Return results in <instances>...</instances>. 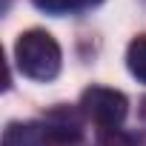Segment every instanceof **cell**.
<instances>
[{
    "label": "cell",
    "instance_id": "8992f818",
    "mask_svg": "<svg viewBox=\"0 0 146 146\" xmlns=\"http://www.w3.org/2000/svg\"><path fill=\"white\" fill-rule=\"evenodd\" d=\"M35 3L46 12H69L75 9V0H35Z\"/></svg>",
    "mask_w": 146,
    "mask_h": 146
},
{
    "label": "cell",
    "instance_id": "52a82bcc",
    "mask_svg": "<svg viewBox=\"0 0 146 146\" xmlns=\"http://www.w3.org/2000/svg\"><path fill=\"white\" fill-rule=\"evenodd\" d=\"M95 3H100V0H75V9L78 6H95Z\"/></svg>",
    "mask_w": 146,
    "mask_h": 146
},
{
    "label": "cell",
    "instance_id": "5b68a950",
    "mask_svg": "<svg viewBox=\"0 0 146 146\" xmlns=\"http://www.w3.org/2000/svg\"><path fill=\"white\" fill-rule=\"evenodd\" d=\"M126 66L129 72L140 80L146 83V37H135L126 49Z\"/></svg>",
    "mask_w": 146,
    "mask_h": 146
},
{
    "label": "cell",
    "instance_id": "277c9868",
    "mask_svg": "<svg viewBox=\"0 0 146 146\" xmlns=\"http://www.w3.org/2000/svg\"><path fill=\"white\" fill-rule=\"evenodd\" d=\"M3 146H52L43 123H9L3 129Z\"/></svg>",
    "mask_w": 146,
    "mask_h": 146
},
{
    "label": "cell",
    "instance_id": "6da1fadb",
    "mask_svg": "<svg viewBox=\"0 0 146 146\" xmlns=\"http://www.w3.org/2000/svg\"><path fill=\"white\" fill-rule=\"evenodd\" d=\"M15 60H17V69L23 72L26 78L32 80H52L57 78L60 72V46L57 40L43 32V29H29L17 37L15 43Z\"/></svg>",
    "mask_w": 146,
    "mask_h": 146
},
{
    "label": "cell",
    "instance_id": "7a4b0ae2",
    "mask_svg": "<svg viewBox=\"0 0 146 146\" xmlns=\"http://www.w3.org/2000/svg\"><path fill=\"white\" fill-rule=\"evenodd\" d=\"M80 112L86 117H92L98 126L103 129H117L126 120L129 112V100L123 92L117 89H106V86H89L80 98Z\"/></svg>",
    "mask_w": 146,
    "mask_h": 146
},
{
    "label": "cell",
    "instance_id": "3957f363",
    "mask_svg": "<svg viewBox=\"0 0 146 146\" xmlns=\"http://www.w3.org/2000/svg\"><path fill=\"white\" fill-rule=\"evenodd\" d=\"M43 129L49 135V140L54 146H66V143H75L80 140V120L75 117V112L69 109H57L43 120Z\"/></svg>",
    "mask_w": 146,
    "mask_h": 146
}]
</instances>
